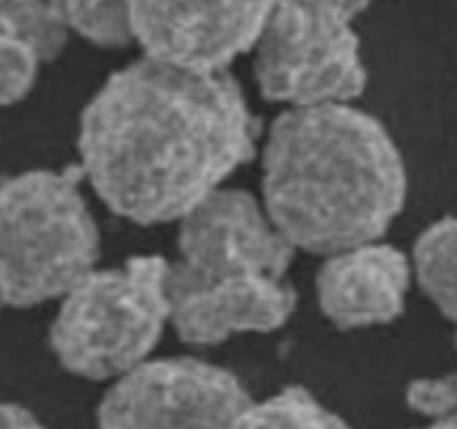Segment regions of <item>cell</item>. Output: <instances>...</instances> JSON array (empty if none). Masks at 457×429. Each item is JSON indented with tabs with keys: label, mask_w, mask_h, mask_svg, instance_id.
Here are the masks:
<instances>
[{
	"label": "cell",
	"mask_w": 457,
	"mask_h": 429,
	"mask_svg": "<svg viewBox=\"0 0 457 429\" xmlns=\"http://www.w3.org/2000/svg\"><path fill=\"white\" fill-rule=\"evenodd\" d=\"M257 119L232 74L143 56L80 114V177L134 223L179 222L257 150Z\"/></svg>",
	"instance_id": "1"
},
{
	"label": "cell",
	"mask_w": 457,
	"mask_h": 429,
	"mask_svg": "<svg viewBox=\"0 0 457 429\" xmlns=\"http://www.w3.org/2000/svg\"><path fill=\"white\" fill-rule=\"evenodd\" d=\"M406 204L402 152L353 103L286 107L263 147V210L295 250L375 241Z\"/></svg>",
	"instance_id": "2"
},
{
	"label": "cell",
	"mask_w": 457,
	"mask_h": 429,
	"mask_svg": "<svg viewBox=\"0 0 457 429\" xmlns=\"http://www.w3.org/2000/svg\"><path fill=\"white\" fill-rule=\"evenodd\" d=\"M80 170H29L0 183V280L9 307L62 298L96 268V219Z\"/></svg>",
	"instance_id": "3"
},
{
	"label": "cell",
	"mask_w": 457,
	"mask_h": 429,
	"mask_svg": "<svg viewBox=\"0 0 457 429\" xmlns=\"http://www.w3.org/2000/svg\"><path fill=\"white\" fill-rule=\"evenodd\" d=\"M168 266L138 255L80 277L49 329L58 362L80 378L116 380L147 360L170 322Z\"/></svg>",
	"instance_id": "4"
},
{
	"label": "cell",
	"mask_w": 457,
	"mask_h": 429,
	"mask_svg": "<svg viewBox=\"0 0 457 429\" xmlns=\"http://www.w3.org/2000/svg\"><path fill=\"white\" fill-rule=\"evenodd\" d=\"M357 0H277L254 43V79L288 107L353 103L369 80L353 21Z\"/></svg>",
	"instance_id": "5"
},
{
	"label": "cell",
	"mask_w": 457,
	"mask_h": 429,
	"mask_svg": "<svg viewBox=\"0 0 457 429\" xmlns=\"http://www.w3.org/2000/svg\"><path fill=\"white\" fill-rule=\"evenodd\" d=\"M253 405L232 371L190 356L147 358L112 383L98 429H232Z\"/></svg>",
	"instance_id": "6"
},
{
	"label": "cell",
	"mask_w": 457,
	"mask_h": 429,
	"mask_svg": "<svg viewBox=\"0 0 457 429\" xmlns=\"http://www.w3.org/2000/svg\"><path fill=\"white\" fill-rule=\"evenodd\" d=\"M179 259L170 277L217 280L237 273L284 277L295 248L284 240L262 201L239 188H219L179 219Z\"/></svg>",
	"instance_id": "7"
},
{
	"label": "cell",
	"mask_w": 457,
	"mask_h": 429,
	"mask_svg": "<svg viewBox=\"0 0 457 429\" xmlns=\"http://www.w3.org/2000/svg\"><path fill=\"white\" fill-rule=\"evenodd\" d=\"M132 36L145 56L221 72L254 47L277 0H129Z\"/></svg>",
	"instance_id": "8"
},
{
	"label": "cell",
	"mask_w": 457,
	"mask_h": 429,
	"mask_svg": "<svg viewBox=\"0 0 457 429\" xmlns=\"http://www.w3.org/2000/svg\"><path fill=\"white\" fill-rule=\"evenodd\" d=\"M170 322L190 344L223 342L237 333H268L293 315L297 293L286 277L237 273L187 282L168 273Z\"/></svg>",
	"instance_id": "9"
},
{
	"label": "cell",
	"mask_w": 457,
	"mask_h": 429,
	"mask_svg": "<svg viewBox=\"0 0 457 429\" xmlns=\"http://www.w3.org/2000/svg\"><path fill=\"white\" fill-rule=\"evenodd\" d=\"M413 275L397 246L379 240L326 255L317 273V298L339 329L388 324L404 311Z\"/></svg>",
	"instance_id": "10"
},
{
	"label": "cell",
	"mask_w": 457,
	"mask_h": 429,
	"mask_svg": "<svg viewBox=\"0 0 457 429\" xmlns=\"http://www.w3.org/2000/svg\"><path fill=\"white\" fill-rule=\"evenodd\" d=\"M455 219L445 217L427 228L418 237L411 262V275L436 304L437 311L453 322L457 298H455Z\"/></svg>",
	"instance_id": "11"
},
{
	"label": "cell",
	"mask_w": 457,
	"mask_h": 429,
	"mask_svg": "<svg viewBox=\"0 0 457 429\" xmlns=\"http://www.w3.org/2000/svg\"><path fill=\"white\" fill-rule=\"evenodd\" d=\"M232 429H351L308 389L286 387L239 416Z\"/></svg>",
	"instance_id": "12"
},
{
	"label": "cell",
	"mask_w": 457,
	"mask_h": 429,
	"mask_svg": "<svg viewBox=\"0 0 457 429\" xmlns=\"http://www.w3.org/2000/svg\"><path fill=\"white\" fill-rule=\"evenodd\" d=\"M70 31L98 47L134 43L129 0H49Z\"/></svg>",
	"instance_id": "13"
},
{
	"label": "cell",
	"mask_w": 457,
	"mask_h": 429,
	"mask_svg": "<svg viewBox=\"0 0 457 429\" xmlns=\"http://www.w3.org/2000/svg\"><path fill=\"white\" fill-rule=\"evenodd\" d=\"M0 27L22 40L40 63L61 56L70 38L49 0H0Z\"/></svg>",
	"instance_id": "14"
},
{
	"label": "cell",
	"mask_w": 457,
	"mask_h": 429,
	"mask_svg": "<svg viewBox=\"0 0 457 429\" xmlns=\"http://www.w3.org/2000/svg\"><path fill=\"white\" fill-rule=\"evenodd\" d=\"M40 61L22 40L0 27V105H12L31 92Z\"/></svg>",
	"instance_id": "15"
},
{
	"label": "cell",
	"mask_w": 457,
	"mask_h": 429,
	"mask_svg": "<svg viewBox=\"0 0 457 429\" xmlns=\"http://www.w3.org/2000/svg\"><path fill=\"white\" fill-rule=\"evenodd\" d=\"M406 405L431 423L455 418L457 380L453 374L415 378L406 387Z\"/></svg>",
	"instance_id": "16"
},
{
	"label": "cell",
	"mask_w": 457,
	"mask_h": 429,
	"mask_svg": "<svg viewBox=\"0 0 457 429\" xmlns=\"http://www.w3.org/2000/svg\"><path fill=\"white\" fill-rule=\"evenodd\" d=\"M0 429H45V425L27 407L0 400Z\"/></svg>",
	"instance_id": "17"
},
{
	"label": "cell",
	"mask_w": 457,
	"mask_h": 429,
	"mask_svg": "<svg viewBox=\"0 0 457 429\" xmlns=\"http://www.w3.org/2000/svg\"><path fill=\"white\" fill-rule=\"evenodd\" d=\"M420 429H457L455 418L451 420H440V423H428L427 427H420Z\"/></svg>",
	"instance_id": "18"
},
{
	"label": "cell",
	"mask_w": 457,
	"mask_h": 429,
	"mask_svg": "<svg viewBox=\"0 0 457 429\" xmlns=\"http://www.w3.org/2000/svg\"><path fill=\"white\" fill-rule=\"evenodd\" d=\"M4 307H9V304H7V295H4V286H3V280H0V311H3Z\"/></svg>",
	"instance_id": "19"
},
{
	"label": "cell",
	"mask_w": 457,
	"mask_h": 429,
	"mask_svg": "<svg viewBox=\"0 0 457 429\" xmlns=\"http://www.w3.org/2000/svg\"><path fill=\"white\" fill-rule=\"evenodd\" d=\"M357 3H361V4H364V7H369L370 0H357Z\"/></svg>",
	"instance_id": "20"
}]
</instances>
